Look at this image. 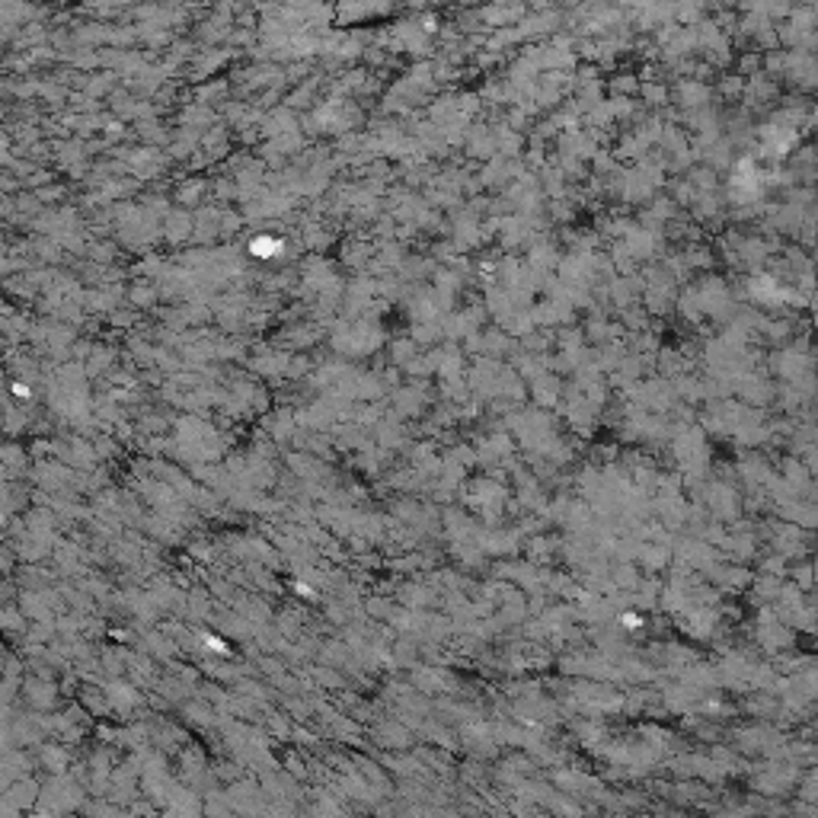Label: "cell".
Listing matches in <instances>:
<instances>
[{
	"mask_svg": "<svg viewBox=\"0 0 818 818\" xmlns=\"http://www.w3.org/2000/svg\"><path fill=\"white\" fill-rule=\"evenodd\" d=\"M784 78L790 80L799 90H815L818 87V55L805 49H793L786 51V64H784Z\"/></svg>",
	"mask_w": 818,
	"mask_h": 818,
	"instance_id": "6da1fadb",
	"label": "cell"
},
{
	"mask_svg": "<svg viewBox=\"0 0 818 818\" xmlns=\"http://www.w3.org/2000/svg\"><path fill=\"white\" fill-rule=\"evenodd\" d=\"M764 64V58H758V55H745L741 58V74H751V70H758Z\"/></svg>",
	"mask_w": 818,
	"mask_h": 818,
	"instance_id": "7a4b0ae2",
	"label": "cell"
},
{
	"mask_svg": "<svg viewBox=\"0 0 818 818\" xmlns=\"http://www.w3.org/2000/svg\"><path fill=\"white\" fill-rule=\"evenodd\" d=\"M585 0H560V7H569V10H579Z\"/></svg>",
	"mask_w": 818,
	"mask_h": 818,
	"instance_id": "3957f363",
	"label": "cell"
}]
</instances>
